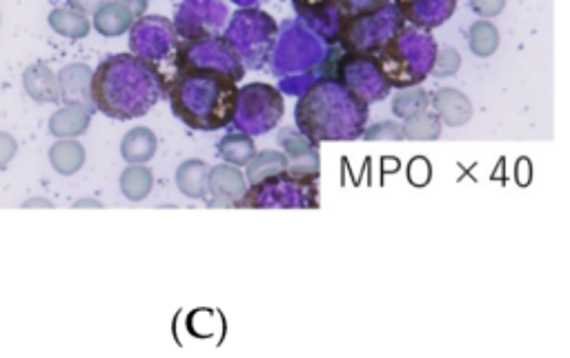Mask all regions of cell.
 <instances>
[{
  "mask_svg": "<svg viewBox=\"0 0 570 358\" xmlns=\"http://www.w3.org/2000/svg\"><path fill=\"white\" fill-rule=\"evenodd\" d=\"M119 3H125L127 7H130L136 18L143 16L145 9H147V0H119Z\"/></svg>",
  "mask_w": 570,
  "mask_h": 358,
  "instance_id": "cell-29",
  "label": "cell"
},
{
  "mask_svg": "<svg viewBox=\"0 0 570 358\" xmlns=\"http://www.w3.org/2000/svg\"><path fill=\"white\" fill-rule=\"evenodd\" d=\"M470 7L481 18H495L504 12L506 0H470Z\"/></svg>",
  "mask_w": 570,
  "mask_h": 358,
  "instance_id": "cell-26",
  "label": "cell"
},
{
  "mask_svg": "<svg viewBox=\"0 0 570 358\" xmlns=\"http://www.w3.org/2000/svg\"><path fill=\"white\" fill-rule=\"evenodd\" d=\"M74 207H101V203H96V201H78Z\"/></svg>",
  "mask_w": 570,
  "mask_h": 358,
  "instance_id": "cell-30",
  "label": "cell"
},
{
  "mask_svg": "<svg viewBox=\"0 0 570 358\" xmlns=\"http://www.w3.org/2000/svg\"><path fill=\"white\" fill-rule=\"evenodd\" d=\"M499 29L490 21H477L468 32V45L470 52L479 58L493 56L499 49Z\"/></svg>",
  "mask_w": 570,
  "mask_h": 358,
  "instance_id": "cell-21",
  "label": "cell"
},
{
  "mask_svg": "<svg viewBox=\"0 0 570 358\" xmlns=\"http://www.w3.org/2000/svg\"><path fill=\"white\" fill-rule=\"evenodd\" d=\"M210 165L199 158H190L176 169V187L183 196L192 198V201H205L210 190Z\"/></svg>",
  "mask_w": 570,
  "mask_h": 358,
  "instance_id": "cell-10",
  "label": "cell"
},
{
  "mask_svg": "<svg viewBox=\"0 0 570 358\" xmlns=\"http://www.w3.org/2000/svg\"><path fill=\"white\" fill-rule=\"evenodd\" d=\"M167 76L152 61L136 54H116L92 72L90 96L98 112L132 121L150 114L165 94Z\"/></svg>",
  "mask_w": 570,
  "mask_h": 358,
  "instance_id": "cell-2",
  "label": "cell"
},
{
  "mask_svg": "<svg viewBox=\"0 0 570 358\" xmlns=\"http://www.w3.org/2000/svg\"><path fill=\"white\" fill-rule=\"evenodd\" d=\"M430 112H435L441 125L464 127L473 118V103L459 89L444 87L430 96Z\"/></svg>",
  "mask_w": 570,
  "mask_h": 358,
  "instance_id": "cell-7",
  "label": "cell"
},
{
  "mask_svg": "<svg viewBox=\"0 0 570 358\" xmlns=\"http://www.w3.org/2000/svg\"><path fill=\"white\" fill-rule=\"evenodd\" d=\"M90 83H92V69L81 63L67 65L58 74V87H61V101L65 105H83L92 109V96H90Z\"/></svg>",
  "mask_w": 570,
  "mask_h": 358,
  "instance_id": "cell-8",
  "label": "cell"
},
{
  "mask_svg": "<svg viewBox=\"0 0 570 358\" xmlns=\"http://www.w3.org/2000/svg\"><path fill=\"white\" fill-rule=\"evenodd\" d=\"M49 163L61 176H74L85 165V147L74 138H58L49 149Z\"/></svg>",
  "mask_w": 570,
  "mask_h": 358,
  "instance_id": "cell-15",
  "label": "cell"
},
{
  "mask_svg": "<svg viewBox=\"0 0 570 358\" xmlns=\"http://www.w3.org/2000/svg\"><path fill=\"white\" fill-rule=\"evenodd\" d=\"M388 3L390 0H330L334 14L339 16V23L377 12V9Z\"/></svg>",
  "mask_w": 570,
  "mask_h": 358,
  "instance_id": "cell-22",
  "label": "cell"
},
{
  "mask_svg": "<svg viewBox=\"0 0 570 358\" xmlns=\"http://www.w3.org/2000/svg\"><path fill=\"white\" fill-rule=\"evenodd\" d=\"M165 94L172 114L196 132H216L234 123L239 114V87L228 69L179 61L167 78Z\"/></svg>",
  "mask_w": 570,
  "mask_h": 358,
  "instance_id": "cell-1",
  "label": "cell"
},
{
  "mask_svg": "<svg viewBox=\"0 0 570 358\" xmlns=\"http://www.w3.org/2000/svg\"><path fill=\"white\" fill-rule=\"evenodd\" d=\"M279 143L283 147L285 161H288V169H285V172L297 178H306V181H317L321 174L317 145L310 143L301 132H294V129L281 132Z\"/></svg>",
  "mask_w": 570,
  "mask_h": 358,
  "instance_id": "cell-5",
  "label": "cell"
},
{
  "mask_svg": "<svg viewBox=\"0 0 570 358\" xmlns=\"http://www.w3.org/2000/svg\"><path fill=\"white\" fill-rule=\"evenodd\" d=\"M366 141H404V129L397 121H381L363 129Z\"/></svg>",
  "mask_w": 570,
  "mask_h": 358,
  "instance_id": "cell-24",
  "label": "cell"
},
{
  "mask_svg": "<svg viewBox=\"0 0 570 358\" xmlns=\"http://www.w3.org/2000/svg\"><path fill=\"white\" fill-rule=\"evenodd\" d=\"M136 23V16L130 7L119 0H107V3L94 14V29L105 38H119L130 32Z\"/></svg>",
  "mask_w": 570,
  "mask_h": 358,
  "instance_id": "cell-9",
  "label": "cell"
},
{
  "mask_svg": "<svg viewBox=\"0 0 570 358\" xmlns=\"http://www.w3.org/2000/svg\"><path fill=\"white\" fill-rule=\"evenodd\" d=\"M401 129H404V141H437V138H441L444 125H441L435 112L426 109V112L406 118L401 123Z\"/></svg>",
  "mask_w": 570,
  "mask_h": 358,
  "instance_id": "cell-19",
  "label": "cell"
},
{
  "mask_svg": "<svg viewBox=\"0 0 570 358\" xmlns=\"http://www.w3.org/2000/svg\"><path fill=\"white\" fill-rule=\"evenodd\" d=\"M34 205H43V207H52V203H47V201H29V203H25V207H34Z\"/></svg>",
  "mask_w": 570,
  "mask_h": 358,
  "instance_id": "cell-31",
  "label": "cell"
},
{
  "mask_svg": "<svg viewBox=\"0 0 570 358\" xmlns=\"http://www.w3.org/2000/svg\"><path fill=\"white\" fill-rule=\"evenodd\" d=\"M339 63L343 67L352 69L355 74V81H348L343 85H348L352 92L359 94L363 101H381V98L388 96V81L383 78L377 58L372 54H341Z\"/></svg>",
  "mask_w": 570,
  "mask_h": 358,
  "instance_id": "cell-4",
  "label": "cell"
},
{
  "mask_svg": "<svg viewBox=\"0 0 570 358\" xmlns=\"http://www.w3.org/2000/svg\"><path fill=\"white\" fill-rule=\"evenodd\" d=\"M254 154H257V143L245 132L223 136V141L219 143V156L234 167H245Z\"/></svg>",
  "mask_w": 570,
  "mask_h": 358,
  "instance_id": "cell-17",
  "label": "cell"
},
{
  "mask_svg": "<svg viewBox=\"0 0 570 358\" xmlns=\"http://www.w3.org/2000/svg\"><path fill=\"white\" fill-rule=\"evenodd\" d=\"M16 152H18L16 138L7 132H0V169H5L9 163L14 161Z\"/></svg>",
  "mask_w": 570,
  "mask_h": 358,
  "instance_id": "cell-27",
  "label": "cell"
},
{
  "mask_svg": "<svg viewBox=\"0 0 570 358\" xmlns=\"http://www.w3.org/2000/svg\"><path fill=\"white\" fill-rule=\"evenodd\" d=\"M92 123V109L83 105H65L49 118V132L56 138H76L87 132Z\"/></svg>",
  "mask_w": 570,
  "mask_h": 358,
  "instance_id": "cell-12",
  "label": "cell"
},
{
  "mask_svg": "<svg viewBox=\"0 0 570 358\" xmlns=\"http://www.w3.org/2000/svg\"><path fill=\"white\" fill-rule=\"evenodd\" d=\"M154 187V176L145 165H130L121 174V192L127 201L139 203L150 196Z\"/></svg>",
  "mask_w": 570,
  "mask_h": 358,
  "instance_id": "cell-18",
  "label": "cell"
},
{
  "mask_svg": "<svg viewBox=\"0 0 570 358\" xmlns=\"http://www.w3.org/2000/svg\"><path fill=\"white\" fill-rule=\"evenodd\" d=\"M294 7H297L299 16L308 18V21H319L321 16L334 12L330 0H294Z\"/></svg>",
  "mask_w": 570,
  "mask_h": 358,
  "instance_id": "cell-25",
  "label": "cell"
},
{
  "mask_svg": "<svg viewBox=\"0 0 570 358\" xmlns=\"http://www.w3.org/2000/svg\"><path fill=\"white\" fill-rule=\"evenodd\" d=\"M461 67V56L455 47H441L435 49V58H432V65H430V72L439 76V78H446V76H455Z\"/></svg>",
  "mask_w": 570,
  "mask_h": 358,
  "instance_id": "cell-23",
  "label": "cell"
},
{
  "mask_svg": "<svg viewBox=\"0 0 570 358\" xmlns=\"http://www.w3.org/2000/svg\"><path fill=\"white\" fill-rule=\"evenodd\" d=\"M426 109H430V94L424 87H404L392 98V114L404 118V121L410 116L426 112Z\"/></svg>",
  "mask_w": 570,
  "mask_h": 358,
  "instance_id": "cell-20",
  "label": "cell"
},
{
  "mask_svg": "<svg viewBox=\"0 0 570 358\" xmlns=\"http://www.w3.org/2000/svg\"><path fill=\"white\" fill-rule=\"evenodd\" d=\"M208 190L212 196L210 207H239L245 192H248V181L239 167L234 165H216L210 167V185Z\"/></svg>",
  "mask_w": 570,
  "mask_h": 358,
  "instance_id": "cell-6",
  "label": "cell"
},
{
  "mask_svg": "<svg viewBox=\"0 0 570 358\" xmlns=\"http://www.w3.org/2000/svg\"><path fill=\"white\" fill-rule=\"evenodd\" d=\"M288 169V161H285V154L279 149H265V152L254 154L248 165H245V181L250 185H257L268 181L272 176L283 174Z\"/></svg>",
  "mask_w": 570,
  "mask_h": 358,
  "instance_id": "cell-14",
  "label": "cell"
},
{
  "mask_svg": "<svg viewBox=\"0 0 570 358\" xmlns=\"http://www.w3.org/2000/svg\"><path fill=\"white\" fill-rule=\"evenodd\" d=\"M156 149H159V138L147 127L130 129L121 141V156L130 165H145L152 161Z\"/></svg>",
  "mask_w": 570,
  "mask_h": 358,
  "instance_id": "cell-13",
  "label": "cell"
},
{
  "mask_svg": "<svg viewBox=\"0 0 570 358\" xmlns=\"http://www.w3.org/2000/svg\"><path fill=\"white\" fill-rule=\"evenodd\" d=\"M105 3L107 0H67L70 9H74V12L78 14H85V16H90V14L94 16Z\"/></svg>",
  "mask_w": 570,
  "mask_h": 358,
  "instance_id": "cell-28",
  "label": "cell"
},
{
  "mask_svg": "<svg viewBox=\"0 0 570 358\" xmlns=\"http://www.w3.org/2000/svg\"><path fill=\"white\" fill-rule=\"evenodd\" d=\"M25 92L38 103H58L61 101V87L58 76L45 63H34L23 74Z\"/></svg>",
  "mask_w": 570,
  "mask_h": 358,
  "instance_id": "cell-11",
  "label": "cell"
},
{
  "mask_svg": "<svg viewBox=\"0 0 570 358\" xmlns=\"http://www.w3.org/2000/svg\"><path fill=\"white\" fill-rule=\"evenodd\" d=\"M47 21H49V27H52L58 36L72 38V41L90 36V29H92L90 18H87L85 14L74 12V9H70V7L54 9V12L49 14Z\"/></svg>",
  "mask_w": 570,
  "mask_h": 358,
  "instance_id": "cell-16",
  "label": "cell"
},
{
  "mask_svg": "<svg viewBox=\"0 0 570 358\" xmlns=\"http://www.w3.org/2000/svg\"><path fill=\"white\" fill-rule=\"evenodd\" d=\"M297 129L310 143L352 141L368 125V103L334 76L312 83L294 109Z\"/></svg>",
  "mask_w": 570,
  "mask_h": 358,
  "instance_id": "cell-3",
  "label": "cell"
}]
</instances>
